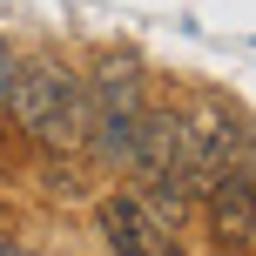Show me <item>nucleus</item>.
Wrapping results in <instances>:
<instances>
[{
	"label": "nucleus",
	"mask_w": 256,
	"mask_h": 256,
	"mask_svg": "<svg viewBox=\"0 0 256 256\" xmlns=\"http://www.w3.org/2000/svg\"><path fill=\"white\" fill-rule=\"evenodd\" d=\"M7 122H14V135L40 142L48 155L88 148L94 108H88V94H81V68L61 61V54L20 61V74H14V88H7Z\"/></svg>",
	"instance_id": "f257e3e1"
},
{
	"label": "nucleus",
	"mask_w": 256,
	"mask_h": 256,
	"mask_svg": "<svg viewBox=\"0 0 256 256\" xmlns=\"http://www.w3.org/2000/svg\"><path fill=\"white\" fill-rule=\"evenodd\" d=\"M236 135H243V108L230 94H196L182 115V189L202 196L222 168L236 162Z\"/></svg>",
	"instance_id": "f03ea898"
},
{
	"label": "nucleus",
	"mask_w": 256,
	"mask_h": 256,
	"mask_svg": "<svg viewBox=\"0 0 256 256\" xmlns=\"http://www.w3.org/2000/svg\"><path fill=\"white\" fill-rule=\"evenodd\" d=\"M94 230H102V243L115 256H182L176 230H168L142 196H102V202H94Z\"/></svg>",
	"instance_id": "7ed1b4c3"
},
{
	"label": "nucleus",
	"mask_w": 256,
	"mask_h": 256,
	"mask_svg": "<svg viewBox=\"0 0 256 256\" xmlns=\"http://www.w3.org/2000/svg\"><path fill=\"white\" fill-rule=\"evenodd\" d=\"M142 88H148V68H142V54L128 48H102L94 54V68L81 74V94H88L94 122H122V115H142Z\"/></svg>",
	"instance_id": "20e7f679"
},
{
	"label": "nucleus",
	"mask_w": 256,
	"mask_h": 256,
	"mask_svg": "<svg viewBox=\"0 0 256 256\" xmlns=\"http://www.w3.org/2000/svg\"><path fill=\"white\" fill-rule=\"evenodd\" d=\"M202 222H209V243L222 256L256 250V182L236 176V168H222V176L202 189Z\"/></svg>",
	"instance_id": "39448f33"
},
{
	"label": "nucleus",
	"mask_w": 256,
	"mask_h": 256,
	"mask_svg": "<svg viewBox=\"0 0 256 256\" xmlns=\"http://www.w3.org/2000/svg\"><path fill=\"white\" fill-rule=\"evenodd\" d=\"M135 182H182V115L176 108H142L135 115Z\"/></svg>",
	"instance_id": "423d86ee"
},
{
	"label": "nucleus",
	"mask_w": 256,
	"mask_h": 256,
	"mask_svg": "<svg viewBox=\"0 0 256 256\" xmlns=\"http://www.w3.org/2000/svg\"><path fill=\"white\" fill-rule=\"evenodd\" d=\"M230 168L256 182V115H243V135H236V162H230Z\"/></svg>",
	"instance_id": "0eeeda50"
},
{
	"label": "nucleus",
	"mask_w": 256,
	"mask_h": 256,
	"mask_svg": "<svg viewBox=\"0 0 256 256\" xmlns=\"http://www.w3.org/2000/svg\"><path fill=\"white\" fill-rule=\"evenodd\" d=\"M14 74H20V54L0 40V102H7V88H14Z\"/></svg>",
	"instance_id": "6e6552de"
},
{
	"label": "nucleus",
	"mask_w": 256,
	"mask_h": 256,
	"mask_svg": "<svg viewBox=\"0 0 256 256\" xmlns=\"http://www.w3.org/2000/svg\"><path fill=\"white\" fill-rule=\"evenodd\" d=\"M0 256H34L27 243H14V236H0Z\"/></svg>",
	"instance_id": "1a4fd4ad"
}]
</instances>
